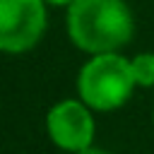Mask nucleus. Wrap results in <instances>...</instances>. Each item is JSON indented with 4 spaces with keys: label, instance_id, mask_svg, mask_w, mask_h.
<instances>
[{
    "label": "nucleus",
    "instance_id": "f257e3e1",
    "mask_svg": "<svg viewBox=\"0 0 154 154\" xmlns=\"http://www.w3.org/2000/svg\"><path fill=\"white\" fill-rule=\"evenodd\" d=\"M132 31L135 19L125 0H75L67 7V36L84 53H116Z\"/></svg>",
    "mask_w": 154,
    "mask_h": 154
},
{
    "label": "nucleus",
    "instance_id": "7ed1b4c3",
    "mask_svg": "<svg viewBox=\"0 0 154 154\" xmlns=\"http://www.w3.org/2000/svg\"><path fill=\"white\" fill-rule=\"evenodd\" d=\"M43 0H0V51L26 53L46 31Z\"/></svg>",
    "mask_w": 154,
    "mask_h": 154
},
{
    "label": "nucleus",
    "instance_id": "f03ea898",
    "mask_svg": "<svg viewBox=\"0 0 154 154\" xmlns=\"http://www.w3.org/2000/svg\"><path fill=\"white\" fill-rule=\"evenodd\" d=\"M135 87L130 60L120 53L91 55L77 75V99L96 113L120 108Z\"/></svg>",
    "mask_w": 154,
    "mask_h": 154
},
{
    "label": "nucleus",
    "instance_id": "39448f33",
    "mask_svg": "<svg viewBox=\"0 0 154 154\" xmlns=\"http://www.w3.org/2000/svg\"><path fill=\"white\" fill-rule=\"evenodd\" d=\"M130 67H132V77L137 87H154V53L149 51L137 53L130 60Z\"/></svg>",
    "mask_w": 154,
    "mask_h": 154
},
{
    "label": "nucleus",
    "instance_id": "6e6552de",
    "mask_svg": "<svg viewBox=\"0 0 154 154\" xmlns=\"http://www.w3.org/2000/svg\"><path fill=\"white\" fill-rule=\"evenodd\" d=\"M152 123H154V113H152Z\"/></svg>",
    "mask_w": 154,
    "mask_h": 154
},
{
    "label": "nucleus",
    "instance_id": "0eeeda50",
    "mask_svg": "<svg viewBox=\"0 0 154 154\" xmlns=\"http://www.w3.org/2000/svg\"><path fill=\"white\" fill-rule=\"evenodd\" d=\"M43 2H51V5H67V7H70L75 0H43Z\"/></svg>",
    "mask_w": 154,
    "mask_h": 154
},
{
    "label": "nucleus",
    "instance_id": "423d86ee",
    "mask_svg": "<svg viewBox=\"0 0 154 154\" xmlns=\"http://www.w3.org/2000/svg\"><path fill=\"white\" fill-rule=\"evenodd\" d=\"M77 154H111V152H106V149H101V147H89V149H84V152H77Z\"/></svg>",
    "mask_w": 154,
    "mask_h": 154
},
{
    "label": "nucleus",
    "instance_id": "20e7f679",
    "mask_svg": "<svg viewBox=\"0 0 154 154\" xmlns=\"http://www.w3.org/2000/svg\"><path fill=\"white\" fill-rule=\"evenodd\" d=\"M46 132L58 149L67 154L84 152L94 147V137H96L94 111L84 106L79 99H63L48 108Z\"/></svg>",
    "mask_w": 154,
    "mask_h": 154
}]
</instances>
